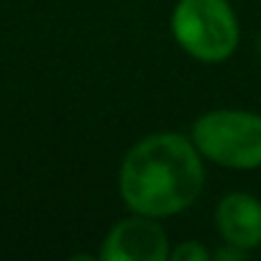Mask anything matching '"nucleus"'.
<instances>
[{
	"label": "nucleus",
	"instance_id": "2",
	"mask_svg": "<svg viewBox=\"0 0 261 261\" xmlns=\"http://www.w3.org/2000/svg\"><path fill=\"white\" fill-rule=\"evenodd\" d=\"M190 139L207 164L230 172L261 169V113L256 110H205L190 125Z\"/></svg>",
	"mask_w": 261,
	"mask_h": 261
},
{
	"label": "nucleus",
	"instance_id": "8",
	"mask_svg": "<svg viewBox=\"0 0 261 261\" xmlns=\"http://www.w3.org/2000/svg\"><path fill=\"white\" fill-rule=\"evenodd\" d=\"M233 3H236V0H233Z\"/></svg>",
	"mask_w": 261,
	"mask_h": 261
},
{
	"label": "nucleus",
	"instance_id": "1",
	"mask_svg": "<svg viewBox=\"0 0 261 261\" xmlns=\"http://www.w3.org/2000/svg\"><path fill=\"white\" fill-rule=\"evenodd\" d=\"M205 164L190 134L156 130L125 151L118 169V195L128 213L174 218L200 200L207 179Z\"/></svg>",
	"mask_w": 261,
	"mask_h": 261
},
{
	"label": "nucleus",
	"instance_id": "3",
	"mask_svg": "<svg viewBox=\"0 0 261 261\" xmlns=\"http://www.w3.org/2000/svg\"><path fill=\"white\" fill-rule=\"evenodd\" d=\"M169 31L174 44L200 64H223L241 46L233 0H177Z\"/></svg>",
	"mask_w": 261,
	"mask_h": 261
},
{
	"label": "nucleus",
	"instance_id": "6",
	"mask_svg": "<svg viewBox=\"0 0 261 261\" xmlns=\"http://www.w3.org/2000/svg\"><path fill=\"white\" fill-rule=\"evenodd\" d=\"M169 261H213V251L200 241H182L179 246H172Z\"/></svg>",
	"mask_w": 261,
	"mask_h": 261
},
{
	"label": "nucleus",
	"instance_id": "5",
	"mask_svg": "<svg viewBox=\"0 0 261 261\" xmlns=\"http://www.w3.org/2000/svg\"><path fill=\"white\" fill-rule=\"evenodd\" d=\"M213 223L223 243L238 246L248 253L261 248V200L251 192H228L218 200Z\"/></svg>",
	"mask_w": 261,
	"mask_h": 261
},
{
	"label": "nucleus",
	"instance_id": "7",
	"mask_svg": "<svg viewBox=\"0 0 261 261\" xmlns=\"http://www.w3.org/2000/svg\"><path fill=\"white\" fill-rule=\"evenodd\" d=\"M251 253L238 248V246H230V243H223L218 251H213V261H243L248 258Z\"/></svg>",
	"mask_w": 261,
	"mask_h": 261
},
{
	"label": "nucleus",
	"instance_id": "4",
	"mask_svg": "<svg viewBox=\"0 0 261 261\" xmlns=\"http://www.w3.org/2000/svg\"><path fill=\"white\" fill-rule=\"evenodd\" d=\"M172 241L159 218L128 213L115 220L97 251L100 261H169Z\"/></svg>",
	"mask_w": 261,
	"mask_h": 261
}]
</instances>
